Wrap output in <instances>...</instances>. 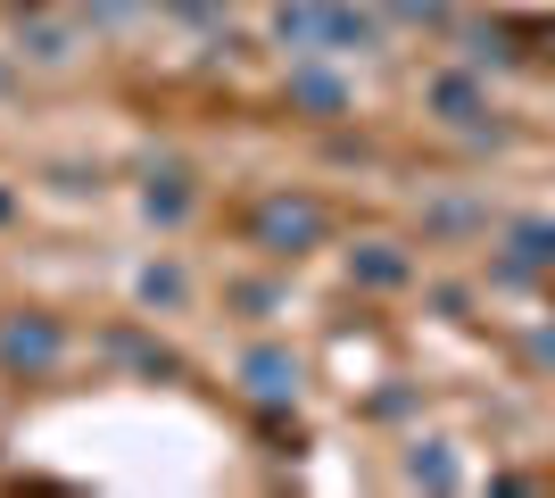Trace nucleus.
Returning <instances> with one entry per match:
<instances>
[{
    "instance_id": "1",
    "label": "nucleus",
    "mask_w": 555,
    "mask_h": 498,
    "mask_svg": "<svg viewBox=\"0 0 555 498\" xmlns=\"http://www.w3.org/2000/svg\"><path fill=\"white\" fill-rule=\"evenodd\" d=\"M274 42L291 50V59H357V50L382 42V25H373L357 0H282Z\"/></svg>"
},
{
    "instance_id": "2",
    "label": "nucleus",
    "mask_w": 555,
    "mask_h": 498,
    "mask_svg": "<svg viewBox=\"0 0 555 498\" xmlns=\"http://www.w3.org/2000/svg\"><path fill=\"white\" fill-rule=\"evenodd\" d=\"M249 233H257V250H274V258H299V250L324 241V208L299 200V191H274V200L249 216Z\"/></svg>"
},
{
    "instance_id": "3",
    "label": "nucleus",
    "mask_w": 555,
    "mask_h": 498,
    "mask_svg": "<svg viewBox=\"0 0 555 498\" xmlns=\"http://www.w3.org/2000/svg\"><path fill=\"white\" fill-rule=\"evenodd\" d=\"M59 324L50 316H25V324H9L0 332V366H17V374H42V366H59Z\"/></svg>"
},
{
    "instance_id": "4",
    "label": "nucleus",
    "mask_w": 555,
    "mask_h": 498,
    "mask_svg": "<svg viewBox=\"0 0 555 498\" xmlns=\"http://www.w3.org/2000/svg\"><path fill=\"white\" fill-rule=\"evenodd\" d=\"M506 283H522V274H555V225L547 216H522L506 233V266H498Z\"/></svg>"
},
{
    "instance_id": "5",
    "label": "nucleus",
    "mask_w": 555,
    "mask_h": 498,
    "mask_svg": "<svg viewBox=\"0 0 555 498\" xmlns=\"http://www.w3.org/2000/svg\"><path fill=\"white\" fill-rule=\"evenodd\" d=\"M241 382H249V399H291V391H299V357L291 349H249L241 357Z\"/></svg>"
},
{
    "instance_id": "6",
    "label": "nucleus",
    "mask_w": 555,
    "mask_h": 498,
    "mask_svg": "<svg viewBox=\"0 0 555 498\" xmlns=\"http://www.w3.org/2000/svg\"><path fill=\"white\" fill-rule=\"evenodd\" d=\"M431 108H440L448 125H464V133H481V117H489V92L473 84V75H440V84H431Z\"/></svg>"
},
{
    "instance_id": "7",
    "label": "nucleus",
    "mask_w": 555,
    "mask_h": 498,
    "mask_svg": "<svg viewBox=\"0 0 555 498\" xmlns=\"http://www.w3.org/2000/svg\"><path fill=\"white\" fill-rule=\"evenodd\" d=\"M17 50L34 59V67H67V59H75V25H59V17H25V25H17Z\"/></svg>"
},
{
    "instance_id": "8",
    "label": "nucleus",
    "mask_w": 555,
    "mask_h": 498,
    "mask_svg": "<svg viewBox=\"0 0 555 498\" xmlns=\"http://www.w3.org/2000/svg\"><path fill=\"white\" fill-rule=\"evenodd\" d=\"M348 274L373 283V291H398V283H406V258H398L390 241H365V250H348Z\"/></svg>"
},
{
    "instance_id": "9",
    "label": "nucleus",
    "mask_w": 555,
    "mask_h": 498,
    "mask_svg": "<svg viewBox=\"0 0 555 498\" xmlns=\"http://www.w3.org/2000/svg\"><path fill=\"white\" fill-rule=\"evenodd\" d=\"M141 208L158 216V225H183V216H191V175H183V166H166V175H150V191H141Z\"/></svg>"
},
{
    "instance_id": "10",
    "label": "nucleus",
    "mask_w": 555,
    "mask_h": 498,
    "mask_svg": "<svg viewBox=\"0 0 555 498\" xmlns=\"http://www.w3.org/2000/svg\"><path fill=\"white\" fill-rule=\"evenodd\" d=\"M291 100H299V108H315V117H332V108H348V84L299 59V75H291Z\"/></svg>"
},
{
    "instance_id": "11",
    "label": "nucleus",
    "mask_w": 555,
    "mask_h": 498,
    "mask_svg": "<svg viewBox=\"0 0 555 498\" xmlns=\"http://www.w3.org/2000/svg\"><path fill=\"white\" fill-rule=\"evenodd\" d=\"M406 482H423V490H456V457H448V440H415Z\"/></svg>"
},
{
    "instance_id": "12",
    "label": "nucleus",
    "mask_w": 555,
    "mask_h": 498,
    "mask_svg": "<svg viewBox=\"0 0 555 498\" xmlns=\"http://www.w3.org/2000/svg\"><path fill=\"white\" fill-rule=\"evenodd\" d=\"M133 291H141V308H183V274H175V266H141L133 274Z\"/></svg>"
},
{
    "instance_id": "13",
    "label": "nucleus",
    "mask_w": 555,
    "mask_h": 498,
    "mask_svg": "<svg viewBox=\"0 0 555 498\" xmlns=\"http://www.w3.org/2000/svg\"><path fill=\"white\" fill-rule=\"evenodd\" d=\"M423 225H431V233H473V225H489V216L473 208V200H431V208H423Z\"/></svg>"
},
{
    "instance_id": "14",
    "label": "nucleus",
    "mask_w": 555,
    "mask_h": 498,
    "mask_svg": "<svg viewBox=\"0 0 555 498\" xmlns=\"http://www.w3.org/2000/svg\"><path fill=\"white\" fill-rule=\"evenodd\" d=\"M398 17H415V25H440L448 17V0H390Z\"/></svg>"
},
{
    "instance_id": "15",
    "label": "nucleus",
    "mask_w": 555,
    "mask_h": 498,
    "mask_svg": "<svg viewBox=\"0 0 555 498\" xmlns=\"http://www.w3.org/2000/svg\"><path fill=\"white\" fill-rule=\"evenodd\" d=\"M166 9H183V17H216L224 0H166Z\"/></svg>"
},
{
    "instance_id": "16",
    "label": "nucleus",
    "mask_w": 555,
    "mask_h": 498,
    "mask_svg": "<svg viewBox=\"0 0 555 498\" xmlns=\"http://www.w3.org/2000/svg\"><path fill=\"white\" fill-rule=\"evenodd\" d=\"M9 92H17V75H9V59H0V100H9Z\"/></svg>"
}]
</instances>
